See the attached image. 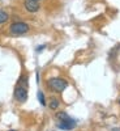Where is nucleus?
I'll return each instance as SVG.
<instances>
[{
	"label": "nucleus",
	"mask_w": 120,
	"mask_h": 131,
	"mask_svg": "<svg viewBox=\"0 0 120 131\" xmlns=\"http://www.w3.org/2000/svg\"><path fill=\"white\" fill-rule=\"evenodd\" d=\"M43 49H45V46H39V47L37 49V51H38V52H41V51H42Z\"/></svg>",
	"instance_id": "obj_9"
},
{
	"label": "nucleus",
	"mask_w": 120,
	"mask_h": 131,
	"mask_svg": "<svg viewBox=\"0 0 120 131\" xmlns=\"http://www.w3.org/2000/svg\"><path fill=\"white\" fill-rule=\"evenodd\" d=\"M58 107H59V100H58V98H51V100H50V109L56 110Z\"/></svg>",
	"instance_id": "obj_6"
},
{
	"label": "nucleus",
	"mask_w": 120,
	"mask_h": 131,
	"mask_svg": "<svg viewBox=\"0 0 120 131\" xmlns=\"http://www.w3.org/2000/svg\"><path fill=\"white\" fill-rule=\"evenodd\" d=\"M9 131H16V130H9Z\"/></svg>",
	"instance_id": "obj_10"
},
{
	"label": "nucleus",
	"mask_w": 120,
	"mask_h": 131,
	"mask_svg": "<svg viewBox=\"0 0 120 131\" xmlns=\"http://www.w3.org/2000/svg\"><path fill=\"white\" fill-rule=\"evenodd\" d=\"M48 86H50V89H52L54 92L61 93L68 86V81L65 79H61V78H52V79L48 80Z\"/></svg>",
	"instance_id": "obj_2"
},
{
	"label": "nucleus",
	"mask_w": 120,
	"mask_h": 131,
	"mask_svg": "<svg viewBox=\"0 0 120 131\" xmlns=\"http://www.w3.org/2000/svg\"><path fill=\"white\" fill-rule=\"evenodd\" d=\"M15 98L18 102H25L28 100V85H26V78H21L18 81V85L15 88Z\"/></svg>",
	"instance_id": "obj_1"
},
{
	"label": "nucleus",
	"mask_w": 120,
	"mask_h": 131,
	"mask_svg": "<svg viewBox=\"0 0 120 131\" xmlns=\"http://www.w3.org/2000/svg\"><path fill=\"white\" fill-rule=\"evenodd\" d=\"M58 127L60 130H73L76 127V121L73 118H68V119H64V121H59Z\"/></svg>",
	"instance_id": "obj_4"
},
{
	"label": "nucleus",
	"mask_w": 120,
	"mask_h": 131,
	"mask_svg": "<svg viewBox=\"0 0 120 131\" xmlns=\"http://www.w3.org/2000/svg\"><path fill=\"white\" fill-rule=\"evenodd\" d=\"M37 96H38V100H39L41 105H42V106H45V105H46V100H45V96H43V92H41V91H39Z\"/></svg>",
	"instance_id": "obj_8"
},
{
	"label": "nucleus",
	"mask_w": 120,
	"mask_h": 131,
	"mask_svg": "<svg viewBox=\"0 0 120 131\" xmlns=\"http://www.w3.org/2000/svg\"><path fill=\"white\" fill-rule=\"evenodd\" d=\"M37 2H39V0H37Z\"/></svg>",
	"instance_id": "obj_11"
},
{
	"label": "nucleus",
	"mask_w": 120,
	"mask_h": 131,
	"mask_svg": "<svg viewBox=\"0 0 120 131\" xmlns=\"http://www.w3.org/2000/svg\"><path fill=\"white\" fill-rule=\"evenodd\" d=\"M8 18H9L8 13H7V12H4V10H0V25L4 24V23H7Z\"/></svg>",
	"instance_id": "obj_7"
},
{
	"label": "nucleus",
	"mask_w": 120,
	"mask_h": 131,
	"mask_svg": "<svg viewBox=\"0 0 120 131\" xmlns=\"http://www.w3.org/2000/svg\"><path fill=\"white\" fill-rule=\"evenodd\" d=\"M29 25L25 23H21V21H17V23H13L12 25L9 26V31L10 34L13 36H21V34H25V33L29 31Z\"/></svg>",
	"instance_id": "obj_3"
},
{
	"label": "nucleus",
	"mask_w": 120,
	"mask_h": 131,
	"mask_svg": "<svg viewBox=\"0 0 120 131\" xmlns=\"http://www.w3.org/2000/svg\"><path fill=\"white\" fill-rule=\"evenodd\" d=\"M24 7H25V9L28 10V12H30V13H35V12H38L39 10V3L37 2V0H26V2L24 3Z\"/></svg>",
	"instance_id": "obj_5"
}]
</instances>
